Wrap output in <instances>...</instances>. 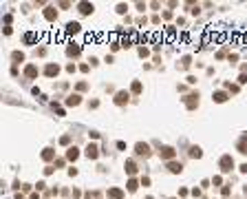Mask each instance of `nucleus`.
<instances>
[{
  "label": "nucleus",
  "instance_id": "f257e3e1",
  "mask_svg": "<svg viewBox=\"0 0 247 199\" xmlns=\"http://www.w3.org/2000/svg\"><path fill=\"white\" fill-rule=\"evenodd\" d=\"M232 168H234V159H232V155H225L221 159V170L227 173V170H232Z\"/></svg>",
  "mask_w": 247,
  "mask_h": 199
},
{
  "label": "nucleus",
  "instance_id": "f03ea898",
  "mask_svg": "<svg viewBox=\"0 0 247 199\" xmlns=\"http://www.w3.org/2000/svg\"><path fill=\"white\" fill-rule=\"evenodd\" d=\"M135 148H137V155H143V157L150 155V146H148V144H141V142H139Z\"/></svg>",
  "mask_w": 247,
  "mask_h": 199
},
{
  "label": "nucleus",
  "instance_id": "7ed1b4c3",
  "mask_svg": "<svg viewBox=\"0 0 247 199\" xmlns=\"http://www.w3.org/2000/svg\"><path fill=\"white\" fill-rule=\"evenodd\" d=\"M115 102H117V104L128 102V93H126V91H119V93H117V98H115Z\"/></svg>",
  "mask_w": 247,
  "mask_h": 199
},
{
  "label": "nucleus",
  "instance_id": "20e7f679",
  "mask_svg": "<svg viewBox=\"0 0 247 199\" xmlns=\"http://www.w3.org/2000/svg\"><path fill=\"white\" fill-rule=\"evenodd\" d=\"M161 157H163V159H172V157H175V151H172L170 146H166V148L161 151Z\"/></svg>",
  "mask_w": 247,
  "mask_h": 199
},
{
  "label": "nucleus",
  "instance_id": "39448f33",
  "mask_svg": "<svg viewBox=\"0 0 247 199\" xmlns=\"http://www.w3.org/2000/svg\"><path fill=\"white\" fill-rule=\"evenodd\" d=\"M168 168H170L172 173H181V170H183V166L179 162H170V164H168Z\"/></svg>",
  "mask_w": 247,
  "mask_h": 199
},
{
  "label": "nucleus",
  "instance_id": "423d86ee",
  "mask_svg": "<svg viewBox=\"0 0 247 199\" xmlns=\"http://www.w3.org/2000/svg\"><path fill=\"white\" fill-rule=\"evenodd\" d=\"M80 11H82V13H93V4H88V2H80Z\"/></svg>",
  "mask_w": 247,
  "mask_h": 199
},
{
  "label": "nucleus",
  "instance_id": "0eeeda50",
  "mask_svg": "<svg viewBox=\"0 0 247 199\" xmlns=\"http://www.w3.org/2000/svg\"><path fill=\"white\" fill-rule=\"evenodd\" d=\"M86 155L91 157V159H95V157H97V146H95V144H91V146L86 148Z\"/></svg>",
  "mask_w": 247,
  "mask_h": 199
},
{
  "label": "nucleus",
  "instance_id": "6e6552de",
  "mask_svg": "<svg viewBox=\"0 0 247 199\" xmlns=\"http://www.w3.org/2000/svg\"><path fill=\"white\" fill-rule=\"evenodd\" d=\"M108 197H110V199H121V197H124V192H121V190H117V188H113V190H108Z\"/></svg>",
  "mask_w": 247,
  "mask_h": 199
},
{
  "label": "nucleus",
  "instance_id": "1a4fd4ad",
  "mask_svg": "<svg viewBox=\"0 0 247 199\" xmlns=\"http://www.w3.org/2000/svg\"><path fill=\"white\" fill-rule=\"evenodd\" d=\"M66 31H69V33H77V31H80V25H77V22H69V25H66Z\"/></svg>",
  "mask_w": 247,
  "mask_h": 199
},
{
  "label": "nucleus",
  "instance_id": "9d476101",
  "mask_svg": "<svg viewBox=\"0 0 247 199\" xmlns=\"http://www.w3.org/2000/svg\"><path fill=\"white\" fill-rule=\"evenodd\" d=\"M55 16H58V13H55V9H53V7H47V11H44V18H47V20H53Z\"/></svg>",
  "mask_w": 247,
  "mask_h": 199
},
{
  "label": "nucleus",
  "instance_id": "9b49d317",
  "mask_svg": "<svg viewBox=\"0 0 247 199\" xmlns=\"http://www.w3.org/2000/svg\"><path fill=\"white\" fill-rule=\"evenodd\" d=\"M66 104H69V106H77V104H80V95H71V98L66 100Z\"/></svg>",
  "mask_w": 247,
  "mask_h": 199
},
{
  "label": "nucleus",
  "instance_id": "f8f14e48",
  "mask_svg": "<svg viewBox=\"0 0 247 199\" xmlns=\"http://www.w3.org/2000/svg\"><path fill=\"white\" fill-rule=\"evenodd\" d=\"M58 71H60L58 64H49L47 66V75H58Z\"/></svg>",
  "mask_w": 247,
  "mask_h": 199
},
{
  "label": "nucleus",
  "instance_id": "ddd939ff",
  "mask_svg": "<svg viewBox=\"0 0 247 199\" xmlns=\"http://www.w3.org/2000/svg\"><path fill=\"white\" fill-rule=\"evenodd\" d=\"M66 53H69V55H77V53H80V47H77V44H71V47L66 49Z\"/></svg>",
  "mask_w": 247,
  "mask_h": 199
},
{
  "label": "nucleus",
  "instance_id": "4468645a",
  "mask_svg": "<svg viewBox=\"0 0 247 199\" xmlns=\"http://www.w3.org/2000/svg\"><path fill=\"white\" fill-rule=\"evenodd\" d=\"M27 75H29V78H35V75H38V69H35L33 64H29V66H27Z\"/></svg>",
  "mask_w": 247,
  "mask_h": 199
},
{
  "label": "nucleus",
  "instance_id": "2eb2a0df",
  "mask_svg": "<svg viewBox=\"0 0 247 199\" xmlns=\"http://www.w3.org/2000/svg\"><path fill=\"white\" fill-rule=\"evenodd\" d=\"M190 155H192V157H201V148H199V146H192V148H190Z\"/></svg>",
  "mask_w": 247,
  "mask_h": 199
},
{
  "label": "nucleus",
  "instance_id": "dca6fc26",
  "mask_svg": "<svg viewBox=\"0 0 247 199\" xmlns=\"http://www.w3.org/2000/svg\"><path fill=\"white\" fill-rule=\"evenodd\" d=\"M126 170H128V175H132L135 170H137L135 168V162H126Z\"/></svg>",
  "mask_w": 247,
  "mask_h": 199
},
{
  "label": "nucleus",
  "instance_id": "f3484780",
  "mask_svg": "<svg viewBox=\"0 0 247 199\" xmlns=\"http://www.w3.org/2000/svg\"><path fill=\"white\" fill-rule=\"evenodd\" d=\"M214 100H216V102H225L227 98H225V93H221V91H218V93H214Z\"/></svg>",
  "mask_w": 247,
  "mask_h": 199
},
{
  "label": "nucleus",
  "instance_id": "a211bd4d",
  "mask_svg": "<svg viewBox=\"0 0 247 199\" xmlns=\"http://www.w3.org/2000/svg\"><path fill=\"white\" fill-rule=\"evenodd\" d=\"M128 190H137V181H135V179H130V181H128Z\"/></svg>",
  "mask_w": 247,
  "mask_h": 199
},
{
  "label": "nucleus",
  "instance_id": "6ab92c4d",
  "mask_svg": "<svg viewBox=\"0 0 247 199\" xmlns=\"http://www.w3.org/2000/svg\"><path fill=\"white\" fill-rule=\"evenodd\" d=\"M42 157H44V159H51V157H53V151H51V148H47V151L42 153Z\"/></svg>",
  "mask_w": 247,
  "mask_h": 199
},
{
  "label": "nucleus",
  "instance_id": "aec40b11",
  "mask_svg": "<svg viewBox=\"0 0 247 199\" xmlns=\"http://www.w3.org/2000/svg\"><path fill=\"white\" fill-rule=\"evenodd\" d=\"M77 157V148H69V159H75Z\"/></svg>",
  "mask_w": 247,
  "mask_h": 199
},
{
  "label": "nucleus",
  "instance_id": "412c9836",
  "mask_svg": "<svg viewBox=\"0 0 247 199\" xmlns=\"http://www.w3.org/2000/svg\"><path fill=\"white\" fill-rule=\"evenodd\" d=\"M139 91H141V84L135 82V84H132V93H139Z\"/></svg>",
  "mask_w": 247,
  "mask_h": 199
},
{
  "label": "nucleus",
  "instance_id": "4be33fe9",
  "mask_svg": "<svg viewBox=\"0 0 247 199\" xmlns=\"http://www.w3.org/2000/svg\"><path fill=\"white\" fill-rule=\"evenodd\" d=\"M13 60L16 62H22V60H24V55H22V53H13Z\"/></svg>",
  "mask_w": 247,
  "mask_h": 199
}]
</instances>
